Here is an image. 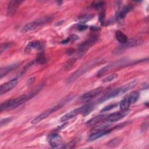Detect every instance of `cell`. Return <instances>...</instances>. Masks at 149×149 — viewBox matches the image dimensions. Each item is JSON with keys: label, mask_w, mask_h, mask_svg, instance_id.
<instances>
[{"label": "cell", "mask_w": 149, "mask_h": 149, "mask_svg": "<svg viewBox=\"0 0 149 149\" xmlns=\"http://www.w3.org/2000/svg\"><path fill=\"white\" fill-rule=\"evenodd\" d=\"M102 61H103L101 59L96 58V59L91 60L89 62H87V63L83 65L82 66H81L80 68H79L76 72L73 73L72 74V75L70 76L68 78V79L66 80V83H70L73 82L76 79H77L79 77H80L81 75L85 73L87 71L90 70L96 66L97 65L101 63Z\"/></svg>", "instance_id": "obj_1"}, {"label": "cell", "mask_w": 149, "mask_h": 149, "mask_svg": "<svg viewBox=\"0 0 149 149\" xmlns=\"http://www.w3.org/2000/svg\"><path fill=\"white\" fill-rule=\"evenodd\" d=\"M29 99L27 95H22L15 98L10 99L1 104L0 111L12 110L24 103Z\"/></svg>", "instance_id": "obj_2"}, {"label": "cell", "mask_w": 149, "mask_h": 149, "mask_svg": "<svg viewBox=\"0 0 149 149\" xmlns=\"http://www.w3.org/2000/svg\"><path fill=\"white\" fill-rule=\"evenodd\" d=\"M66 101H63L61 102L60 103L58 104L57 105H56L54 107H51V108L44 111L42 113H41V114H40L39 115H38L37 116H36L35 118H34L31 122V123L33 125H35L37 124L39 122H40L41 121H42V120H44V119L47 118L49 115H50L51 113H52L53 112L56 111L57 110H58L59 108H61L65 103H66Z\"/></svg>", "instance_id": "obj_3"}, {"label": "cell", "mask_w": 149, "mask_h": 149, "mask_svg": "<svg viewBox=\"0 0 149 149\" xmlns=\"http://www.w3.org/2000/svg\"><path fill=\"white\" fill-rule=\"evenodd\" d=\"M127 62V61L126 59H122L120 60H117L115 61L114 62H112V63L108 64L107 66H104V68H102V69H101L97 74V76L98 77H101L102 75H104V74H105L107 72L110 71L111 70L119 67V66H125V63H126V62Z\"/></svg>", "instance_id": "obj_4"}, {"label": "cell", "mask_w": 149, "mask_h": 149, "mask_svg": "<svg viewBox=\"0 0 149 149\" xmlns=\"http://www.w3.org/2000/svg\"><path fill=\"white\" fill-rule=\"evenodd\" d=\"M97 40V36L93 35L89 38V39L80 44L78 47V56H82L87 52L88 48L96 42Z\"/></svg>", "instance_id": "obj_5"}, {"label": "cell", "mask_w": 149, "mask_h": 149, "mask_svg": "<svg viewBox=\"0 0 149 149\" xmlns=\"http://www.w3.org/2000/svg\"><path fill=\"white\" fill-rule=\"evenodd\" d=\"M45 22V20L44 19H38L33 22L28 23L21 28V29L20 30V32L21 33H25L26 32L31 31L33 30H34L36 27H38L42 24L44 23Z\"/></svg>", "instance_id": "obj_6"}, {"label": "cell", "mask_w": 149, "mask_h": 149, "mask_svg": "<svg viewBox=\"0 0 149 149\" xmlns=\"http://www.w3.org/2000/svg\"><path fill=\"white\" fill-rule=\"evenodd\" d=\"M23 2V1L20 0H12L10 1L7 6L6 14L9 16L14 15L19 9V6Z\"/></svg>", "instance_id": "obj_7"}, {"label": "cell", "mask_w": 149, "mask_h": 149, "mask_svg": "<svg viewBox=\"0 0 149 149\" xmlns=\"http://www.w3.org/2000/svg\"><path fill=\"white\" fill-rule=\"evenodd\" d=\"M47 140L52 147H58L63 144L62 137L57 133H51L48 136Z\"/></svg>", "instance_id": "obj_8"}, {"label": "cell", "mask_w": 149, "mask_h": 149, "mask_svg": "<svg viewBox=\"0 0 149 149\" xmlns=\"http://www.w3.org/2000/svg\"><path fill=\"white\" fill-rule=\"evenodd\" d=\"M140 43H141L140 41L136 40V39L128 40L126 43L122 44V45L119 46V47L116 48L115 51H114V52H115L116 54H118V52H120V53L122 52V51H123L125 49L139 45L140 44Z\"/></svg>", "instance_id": "obj_9"}, {"label": "cell", "mask_w": 149, "mask_h": 149, "mask_svg": "<svg viewBox=\"0 0 149 149\" xmlns=\"http://www.w3.org/2000/svg\"><path fill=\"white\" fill-rule=\"evenodd\" d=\"M17 83V79L14 78L3 83L0 86V95L4 94L13 88Z\"/></svg>", "instance_id": "obj_10"}, {"label": "cell", "mask_w": 149, "mask_h": 149, "mask_svg": "<svg viewBox=\"0 0 149 149\" xmlns=\"http://www.w3.org/2000/svg\"><path fill=\"white\" fill-rule=\"evenodd\" d=\"M102 88L101 87L95 88L93 90H91L86 93L83 95H82L81 96L80 100L82 102L88 101L91 100V99H93L95 96H97L99 93H100L101 91H102Z\"/></svg>", "instance_id": "obj_11"}, {"label": "cell", "mask_w": 149, "mask_h": 149, "mask_svg": "<svg viewBox=\"0 0 149 149\" xmlns=\"http://www.w3.org/2000/svg\"><path fill=\"white\" fill-rule=\"evenodd\" d=\"M127 113H128V111H123L113 112L112 113L108 115L106 120L111 122H115L123 119L125 116H126L127 115Z\"/></svg>", "instance_id": "obj_12"}, {"label": "cell", "mask_w": 149, "mask_h": 149, "mask_svg": "<svg viewBox=\"0 0 149 149\" xmlns=\"http://www.w3.org/2000/svg\"><path fill=\"white\" fill-rule=\"evenodd\" d=\"M44 47L43 43L40 41H30L24 49L26 53H30L33 50L41 49Z\"/></svg>", "instance_id": "obj_13"}, {"label": "cell", "mask_w": 149, "mask_h": 149, "mask_svg": "<svg viewBox=\"0 0 149 149\" xmlns=\"http://www.w3.org/2000/svg\"><path fill=\"white\" fill-rule=\"evenodd\" d=\"M111 130H109V129L107 130H101V131H94L92 132L90 134L88 138V140L89 141H94L97 139H100V137L104 136L107 134H108V133H110Z\"/></svg>", "instance_id": "obj_14"}, {"label": "cell", "mask_w": 149, "mask_h": 149, "mask_svg": "<svg viewBox=\"0 0 149 149\" xmlns=\"http://www.w3.org/2000/svg\"><path fill=\"white\" fill-rule=\"evenodd\" d=\"M81 107L75 108V109L72 110L71 111L69 112L68 113H66L63 116H62L60 119V121L61 122H66V121L75 117L78 114L81 113Z\"/></svg>", "instance_id": "obj_15"}, {"label": "cell", "mask_w": 149, "mask_h": 149, "mask_svg": "<svg viewBox=\"0 0 149 149\" xmlns=\"http://www.w3.org/2000/svg\"><path fill=\"white\" fill-rule=\"evenodd\" d=\"M132 8H133V6L132 5L125 6L116 13L115 19L116 20H123L126 17L127 14L132 10Z\"/></svg>", "instance_id": "obj_16"}, {"label": "cell", "mask_w": 149, "mask_h": 149, "mask_svg": "<svg viewBox=\"0 0 149 149\" xmlns=\"http://www.w3.org/2000/svg\"><path fill=\"white\" fill-rule=\"evenodd\" d=\"M21 62L14 63L9 66H7L6 67H2L0 69V78L2 79L5 76H6L9 73L12 72L13 70L16 69L17 67L19 66Z\"/></svg>", "instance_id": "obj_17"}, {"label": "cell", "mask_w": 149, "mask_h": 149, "mask_svg": "<svg viewBox=\"0 0 149 149\" xmlns=\"http://www.w3.org/2000/svg\"><path fill=\"white\" fill-rule=\"evenodd\" d=\"M120 87L119 88H115L111 91H108V93H107L100 100V102H102L104 101H106L107 100H109L110 98H113L115 97H116L119 95H120Z\"/></svg>", "instance_id": "obj_18"}, {"label": "cell", "mask_w": 149, "mask_h": 149, "mask_svg": "<svg viewBox=\"0 0 149 149\" xmlns=\"http://www.w3.org/2000/svg\"><path fill=\"white\" fill-rule=\"evenodd\" d=\"M108 116V115H100L98 116H96L91 119H90L89 120H88L86 123V125L87 126H94L97 124H98L100 122H101L102 121H105L107 120V118Z\"/></svg>", "instance_id": "obj_19"}, {"label": "cell", "mask_w": 149, "mask_h": 149, "mask_svg": "<svg viewBox=\"0 0 149 149\" xmlns=\"http://www.w3.org/2000/svg\"><path fill=\"white\" fill-rule=\"evenodd\" d=\"M138 81H139V80L137 79L134 80L127 83L126 84L122 86L121 87H120L121 94L126 93L127 91H128L129 90H130V89L133 88L135 86L137 85V84L138 83Z\"/></svg>", "instance_id": "obj_20"}, {"label": "cell", "mask_w": 149, "mask_h": 149, "mask_svg": "<svg viewBox=\"0 0 149 149\" xmlns=\"http://www.w3.org/2000/svg\"><path fill=\"white\" fill-rule=\"evenodd\" d=\"M115 37L117 41L122 44L126 43L128 40L127 36H126L123 33H122L120 30H118L116 31Z\"/></svg>", "instance_id": "obj_21"}, {"label": "cell", "mask_w": 149, "mask_h": 149, "mask_svg": "<svg viewBox=\"0 0 149 149\" xmlns=\"http://www.w3.org/2000/svg\"><path fill=\"white\" fill-rule=\"evenodd\" d=\"M130 104V101L129 100L128 95H126L121 100V101L120 102L119 107H120V110L123 111H127V110L129 109Z\"/></svg>", "instance_id": "obj_22"}, {"label": "cell", "mask_w": 149, "mask_h": 149, "mask_svg": "<svg viewBox=\"0 0 149 149\" xmlns=\"http://www.w3.org/2000/svg\"><path fill=\"white\" fill-rule=\"evenodd\" d=\"M94 105L93 104H88L84 105V106L81 107V113L83 114L84 116L88 114L91 112V111L94 109Z\"/></svg>", "instance_id": "obj_23"}, {"label": "cell", "mask_w": 149, "mask_h": 149, "mask_svg": "<svg viewBox=\"0 0 149 149\" xmlns=\"http://www.w3.org/2000/svg\"><path fill=\"white\" fill-rule=\"evenodd\" d=\"M129 100L130 104L135 103L139 98V93L138 91H133L129 95H128Z\"/></svg>", "instance_id": "obj_24"}, {"label": "cell", "mask_w": 149, "mask_h": 149, "mask_svg": "<svg viewBox=\"0 0 149 149\" xmlns=\"http://www.w3.org/2000/svg\"><path fill=\"white\" fill-rule=\"evenodd\" d=\"M105 5V3L104 1H98V2H93L91 5L90 7L92 9H104V7Z\"/></svg>", "instance_id": "obj_25"}, {"label": "cell", "mask_w": 149, "mask_h": 149, "mask_svg": "<svg viewBox=\"0 0 149 149\" xmlns=\"http://www.w3.org/2000/svg\"><path fill=\"white\" fill-rule=\"evenodd\" d=\"M121 142V139L119 137H115L114 139H111L108 143V146L109 147H115L119 146V144Z\"/></svg>", "instance_id": "obj_26"}, {"label": "cell", "mask_w": 149, "mask_h": 149, "mask_svg": "<svg viewBox=\"0 0 149 149\" xmlns=\"http://www.w3.org/2000/svg\"><path fill=\"white\" fill-rule=\"evenodd\" d=\"M79 38V36H77L76 34H72V35H70L69 37H68L66 39H65V40L62 41H61V43L63 44H68V43H69V42H71L76 41Z\"/></svg>", "instance_id": "obj_27"}, {"label": "cell", "mask_w": 149, "mask_h": 149, "mask_svg": "<svg viewBox=\"0 0 149 149\" xmlns=\"http://www.w3.org/2000/svg\"><path fill=\"white\" fill-rule=\"evenodd\" d=\"M36 62H37L39 64H44V63H45V62H47V60H46L45 55L42 52L39 53L37 55V56L36 57Z\"/></svg>", "instance_id": "obj_28"}, {"label": "cell", "mask_w": 149, "mask_h": 149, "mask_svg": "<svg viewBox=\"0 0 149 149\" xmlns=\"http://www.w3.org/2000/svg\"><path fill=\"white\" fill-rule=\"evenodd\" d=\"M76 62V58H72L69 59L65 63V64L63 65L64 69L66 70L70 69L72 66H73V65H74V63Z\"/></svg>", "instance_id": "obj_29"}, {"label": "cell", "mask_w": 149, "mask_h": 149, "mask_svg": "<svg viewBox=\"0 0 149 149\" xmlns=\"http://www.w3.org/2000/svg\"><path fill=\"white\" fill-rule=\"evenodd\" d=\"M109 126H110L109 125H107V124H104V125H97V126H95V127H93V129L92 130V132L107 130V129H109Z\"/></svg>", "instance_id": "obj_30"}, {"label": "cell", "mask_w": 149, "mask_h": 149, "mask_svg": "<svg viewBox=\"0 0 149 149\" xmlns=\"http://www.w3.org/2000/svg\"><path fill=\"white\" fill-rule=\"evenodd\" d=\"M118 74L117 73H112L109 74V76H107L105 78L103 79V82L104 83H109L110 81H112L113 80L115 79H116L118 77Z\"/></svg>", "instance_id": "obj_31"}, {"label": "cell", "mask_w": 149, "mask_h": 149, "mask_svg": "<svg viewBox=\"0 0 149 149\" xmlns=\"http://www.w3.org/2000/svg\"><path fill=\"white\" fill-rule=\"evenodd\" d=\"M99 21L101 23V25L105 24V9L104 8L101 10L99 14Z\"/></svg>", "instance_id": "obj_32"}, {"label": "cell", "mask_w": 149, "mask_h": 149, "mask_svg": "<svg viewBox=\"0 0 149 149\" xmlns=\"http://www.w3.org/2000/svg\"><path fill=\"white\" fill-rule=\"evenodd\" d=\"M13 43L12 42H8L3 43L1 44V54H2L3 52L5 51L7 49H8L9 47H10L12 45Z\"/></svg>", "instance_id": "obj_33"}, {"label": "cell", "mask_w": 149, "mask_h": 149, "mask_svg": "<svg viewBox=\"0 0 149 149\" xmlns=\"http://www.w3.org/2000/svg\"><path fill=\"white\" fill-rule=\"evenodd\" d=\"M93 16L92 15H84L79 18V20L81 22V23H84L85 22L91 20L93 18Z\"/></svg>", "instance_id": "obj_34"}, {"label": "cell", "mask_w": 149, "mask_h": 149, "mask_svg": "<svg viewBox=\"0 0 149 149\" xmlns=\"http://www.w3.org/2000/svg\"><path fill=\"white\" fill-rule=\"evenodd\" d=\"M117 105H118V104H116V103H113V104H109V105L104 107V108L101 110V112H107V111H109V110H111V109L116 107Z\"/></svg>", "instance_id": "obj_35"}, {"label": "cell", "mask_w": 149, "mask_h": 149, "mask_svg": "<svg viewBox=\"0 0 149 149\" xmlns=\"http://www.w3.org/2000/svg\"><path fill=\"white\" fill-rule=\"evenodd\" d=\"M76 144V142L75 140L71 141L70 142L68 143V144H66V145L63 146L62 148H72L74 147Z\"/></svg>", "instance_id": "obj_36"}, {"label": "cell", "mask_w": 149, "mask_h": 149, "mask_svg": "<svg viewBox=\"0 0 149 149\" xmlns=\"http://www.w3.org/2000/svg\"><path fill=\"white\" fill-rule=\"evenodd\" d=\"M12 119V117H8L4 118L1 120V126H3L4 125H6L7 123L10 122Z\"/></svg>", "instance_id": "obj_37"}, {"label": "cell", "mask_w": 149, "mask_h": 149, "mask_svg": "<svg viewBox=\"0 0 149 149\" xmlns=\"http://www.w3.org/2000/svg\"><path fill=\"white\" fill-rule=\"evenodd\" d=\"M79 30H86L87 28V26L86 24H85L84 23H79L77 25V27H76Z\"/></svg>", "instance_id": "obj_38"}, {"label": "cell", "mask_w": 149, "mask_h": 149, "mask_svg": "<svg viewBox=\"0 0 149 149\" xmlns=\"http://www.w3.org/2000/svg\"><path fill=\"white\" fill-rule=\"evenodd\" d=\"M35 80H36V78H35L34 77H32L29 78V79L27 80V81H26V84L28 85V86L31 85V84H33V83L34 82Z\"/></svg>", "instance_id": "obj_39"}, {"label": "cell", "mask_w": 149, "mask_h": 149, "mask_svg": "<svg viewBox=\"0 0 149 149\" xmlns=\"http://www.w3.org/2000/svg\"><path fill=\"white\" fill-rule=\"evenodd\" d=\"M142 127H143V128L141 129V131H146L148 127V122L144 123V125H143Z\"/></svg>", "instance_id": "obj_40"}]
</instances>
